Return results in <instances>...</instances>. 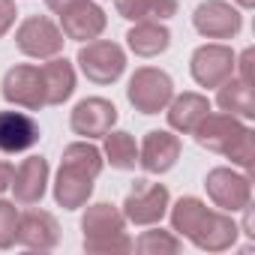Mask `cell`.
I'll list each match as a JSON object with an SVG mask.
<instances>
[{"instance_id": "obj_21", "label": "cell", "mask_w": 255, "mask_h": 255, "mask_svg": "<svg viewBox=\"0 0 255 255\" xmlns=\"http://www.w3.org/2000/svg\"><path fill=\"white\" fill-rule=\"evenodd\" d=\"M126 42L138 57H159L171 45V33L159 21H135V27L126 33Z\"/></svg>"}, {"instance_id": "obj_13", "label": "cell", "mask_w": 255, "mask_h": 255, "mask_svg": "<svg viewBox=\"0 0 255 255\" xmlns=\"http://www.w3.org/2000/svg\"><path fill=\"white\" fill-rule=\"evenodd\" d=\"M117 123V108L114 102L102 99V96H87L81 99L72 114H69V126L72 132L81 135V138H102L105 132H111V126Z\"/></svg>"}, {"instance_id": "obj_23", "label": "cell", "mask_w": 255, "mask_h": 255, "mask_svg": "<svg viewBox=\"0 0 255 255\" xmlns=\"http://www.w3.org/2000/svg\"><path fill=\"white\" fill-rule=\"evenodd\" d=\"M117 15L126 21H165L177 15V0H117Z\"/></svg>"}, {"instance_id": "obj_1", "label": "cell", "mask_w": 255, "mask_h": 255, "mask_svg": "<svg viewBox=\"0 0 255 255\" xmlns=\"http://www.w3.org/2000/svg\"><path fill=\"white\" fill-rule=\"evenodd\" d=\"M171 228L180 237H186L189 243H195L198 249H207V252H225V249H231L234 240H237V234H240V228L231 219V213L213 210L201 198H192V195H183L171 207Z\"/></svg>"}, {"instance_id": "obj_6", "label": "cell", "mask_w": 255, "mask_h": 255, "mask_svg": "<svg viewBox=\"0 0 255 255\" xmlns=\"http://www.w3.org/2000/svg\"><path fill=\"white\" fill-rule=\"evenodd\" d=\"M78 66L93 84H114L126 69V51L111 39H90L78 48Z\"/></svg>"}, {"instance_id": "obj_27", "label": "cell", "mask_w": 255, "mask_h": 255, "mask_svg": "<svg viewBox=\"0 0 255 255\" xmlns=\"http://www.w3.org/2000/svg\"><path fill=\"white\" fill-rule=\"evenodd\" d=\"M15 0H0V36L15 24Z\"/></svg>"}, {"instance_id": "obj_4", "label": "cell", "mask_w": 255, "mask_h": 255, "mask_svg": "<svg viewBox=\"0 0 255 255\" xmlns=\"http://www.w3.org/2000/svg\"><path fill=\"white\" fill-rule=\"evenodd\" d=\"M81 231H84L87 252H99V255L132 252V237L126 234V216L108 201L87 207V213L81 216Z\"/></svg>"}, {"instance_id": "obj_16", "label": "cell", "mask_w": 255, "mask_h": 255, "mask_svg": "<svg viewBox=\"0 0 255 255\" xmlns=\"http://www.w3.org/2000/svg\"><path fill=\"white\" fill-rule=\"evenodd\" d=\"M42 138L39 123L24 111H0V153H24Z\"/></svg>"}, {"instance_id": "obj_7", "label": "cell", "mask_w": 255, "mask_h": 255, "mask_svg": "<svg viewBox=\"0 0 255 255\" xmlns=\"http://www.w3.org/2000/svg\"><path fill=\"white\" fill-rule=\"evenodd\" d=\"M63 30L45 18V15H30L18 24L15 30V45L21 54L33 57V60H48V57H57L63 51Z\"/></svg>"}, {"instance_id": "obj_14", "label": "cell", "mask_w": 255, "mask_h": 255, "mask_svg": "<svg viewBox=\"0 0 255 255\" xmlns=\"http://www.w3.org/2000/svg\"><path fill=\"white\" fill-rule=\"evenodd\" d=\"M60 15V30L66 39H75V42H90V39H99L108 18L102 12V6H96L93 0H75L72 6H66Z\"/></svg>"}, {"instance_id": "obj_5", "label": "cell", "mask_w": 255, "mask_h": 255, "mask_svg": "<svg viewBox=\"0 0 255 255\" xmlns=\"http://www.w3.org/2000/svg\"><path fill=\"white\" fill-rule=\"evenodd\" d=\"M174 96V81L168 72L156 69V66H141L132 72L129 87H126V99L132 102L135 111L141 114H159L165 111V105Z\"/></svg>"}, {"instance_id": "obj_29", "label": "cell", "mask_w": 255, "mask_h": 255, "mask_svg": "<svg viewBox=\"0 0 255 255\" xmlns=\"http://www.w3.org/2000/svg\"><path fill=\"white\" fill-rule=\"evenodd\" d=\"M12 171H15L12 162L0 159V192H6V189H9V183H12Z\"/></svg>"}, {"instance_id": "obj_26", "label": "cell", "mask_w": 255, "mask_h": 255, "mask_svg": "<svg viewBox=\"0 0 255 255\" xmlns=\"http://www.w3.org/2000/svg\"><path fill=\"white\" fill-rule=\"evenodd\" d=\"M18 234V210L12 201H0V249L15 246Z\"/></svg>"}, {"instance_id": "obj_22", "label": "cell", "mask_w": 255, "mask_h": 255, "mask_svg": "<svg viewBox=\"0 0 255 255\" xmlns=\"http://www.w3.org/2000/svg\"><path fill=\"white\" fill-rule=\"evenodd\" d=\"M216 102L225 114H234V117H255V99H252V84L231 75L219 84V93H216Z\"/></svg>"}, {"instance_id": "obj_30", "label": "cell", "mask_w": 255, "mask_h": 255, "mask_svg": "<svg viewBox=\"0 0 255 255\" xmlns=\"http://www.w3.org/2000/svg\"><path fill=\"white\" fill-rule=\"evenodd\" d=\"M75 3V0H45V6L51 9V12H63L66 6H72Z\"/></svg>"}, {"instance_id": "obj_24", "label": "cell", "mask_w": 255, "mask_h": 255, "mask_svg": "<svg viewBox=\"0 0 255 255\" xmlns=\"http://www.w3.org/2000/svg\"><path fill=\"white\" fill-rule=\"evenodd\" d=\"M105 162H111V168L117 171H129L138 165V144L129 132H105Z\"/></svg>"}, {"instance_id": "obj_18", "label": "cell", "mask_w": 255, "mask_h": 255, "mask_svg": "<svg viewBox=\"0 0 255 255\" xmlns=\"http://www.w3.org/2000/svg\"><path fill=\"white\" fill-rule=\"evenodd\" d=\"M18 204H39L48 189V162L42 156H27L15 171L9 183Z\"/></svg>"}, {"instance_id": "obj_3", "label": "cell", "mask_w": 255, "mask_h": 255, "mask_svg": "<svg viewBox=\"0 0 255 255\" xmlns=\"http://www.w3.org/2000/svg\"><path fill=\"white\" fill-rule=\"evenodd\" d=\"M195 141L204 150H213L219 156H228L231 165H240L243 171H252V159H255V141H252V129L234 114H207L198 129L192 132Z\"/></svg>"}, {"instance_id": "obj_19", "label": "cell", "mask_w": 255, "mask_h": 255, "mask_svg": "<svg viewBox=\"0 0 255 255\" xmlns=\"http://www.w3.org/2000/svg\"><path fill=\"white\" fill-rule=\"evenodd\" d=\"M168 108V126L183 135H192L198 129V123L210 114V99L201 96V93H180V96H171V102L165 105Z\"/></svg>"}, {"instance_id": "obj_25", "label": "cell", "mask_w": 255, "mask_h": 255, "mask_svg": "<svg viewBox=\"0 0 255 255\" xmlns=\"http://www.w3.org/2000/svg\"><path fill=\"white\" fill-rule=\"evenodd\" d=\"M180 237L171 234V231H162V228H153V231H144L138 240H132V249H138L141 255H174L180 252Z\"/></svg>"}, {"instance_id": "obj_20", "label": "cell", "mask_w": 255, "mask_h": 255, "mask_svg": "<svg viewBox=\"0 0 255 255\" xmlns=\"http://www.w3.org/2000/svg\"><path fill=\"white\" fill-rule=\"evenodd\" d=\"M42 69V81H45V102L48 105H63L72 93H75V69L66 57H48Z\"/></svg>"}, {"instance_id": "obj_10", "label": "cell", "mask_w": 255, "mask_h": 255, "mask_svg": "<svg viewBox=\"0 0 255 255\" xmlns=\"http://www.w3.org/2000/svg\"><path fill=\"white\" fill-rule=\"evenodd\" d=\"M6 102H12L15 108H27V111H39L45 108V81H42V69L33 63H18L3 75L0 84Z\"/></svg>"}, {"instance_id": "obj_2", "label": "cell", "mask_w": 255, "mask_h": 255, "mask_svg": "<svg viewBox=\"0 0 255 255\" xmlns=\"http://www.w3.org/2000/svg\"><path fill=\"white\" fill-rule=\"evenodd\" d=\"M102 165H105V159H102L99 147H93L87 138L72 141L63 150V159H60V171H57V180H54V201L63 210L84 207L93 195V183H96Z\"/></svg>"}, {"instance_id": "obj_8", "label": "cell", "mask_w": 255, "mask_h": 255, "mask_svg": "<svg viewBox=\"0 0 255 255\" xmlns=\"http://www.w3.org/2000/svg\"><path fill=\"white\" fill-rule=\"evenodd\" d=\"M204 189L210 201L225 213H240L252 201V180L249 174H240L234 168H213L204 177Z\"/></svg>"}, {"instance_id": "obj_9", "label": "cell", "mask_w": 255, "mask_h": 255, "mask_svg": "<svg viewBox=\"0 0 255 255\" xmlns=\"http://www.w3.org/2000/svg\"><path fill=\"white\" fill-rule=\"evenodd\" d=\"M168 204H171V195L162 183L135 180V186L123 201V216L132 225H156L168 213Z\"/></svg>"}, {"instance_id": "obj_12", "label": "cell", "mask_w": 255, "mask_h": 255, "mask_svg": "<svg viewBox=\"0 0 255 255\" xmlns=\"http://www.w3.org/2000/svg\"><path fill=\"white\" fill-rule=\"evenodd\" d=\"M234 63H237V54H234L228 45L210 42V45L195 48L189 69H192V78H195L201 87H219L225 78H231V75L237 72Z\"/></svg>"}, {"instance_id": "obj_11", "label": "cell", "mask_w": 255, "mask_h": 255, "mask_svg": "<svg viewBox=\"0 0 255 255\" xmlns=\"http://www.w3.org/2000/svg\"><path fill=\"white\" fill-rule=\"evenodd\" d=\"M192 24L201 36L207 39H231L243 27V15L237 6L225 3V0H204L192 12Z\"/></svg>"}, {"instance_id": "obj_28", "label": "cell", "mask_w": 255, "mask_h": 255, "mask_svg": "<svg viewBox=\"0 0 255 255\" xmlns=\"http://www.w3.org/2000/svg\"><path fill=\"white\" fill-rule=\"evenodd\" d=\"M252 57H255L252 48H246V51L240 54V63H234V69H240V78L249 81V84H252Z\"/></svg>"}, {"instance_id": "obj_15", "label": "cell", "mask_w": 255, "mask_h": 255, "mask_svg": "<svg viewBox=\"0 0 255 255\" xmlns=\"http://www.w3.org/2000/svg\"><path fill=\"white\" fill-rule=\"evenodd\" d=\"M180 138L168 129H153L144 135L141 147H138V165L147 171V174H165L177 165L180 159Z\"/></svg>"}, {"instance_id": "obj_31", "label": "cell", "mask_w": 255, "mask_h": 255, "mask_svg": "<svg viewBox=\"0 0 255 255\" xmlns=\"http://www.w3.org/2000/svg\"><path fill=\"white\" fill-rule=\"evenodd\" d=\"M237 6H240V9H252V6H255V0H237Z\"/></svg>"}, {"instance_id": "obj_17", "label": "cell", "mask_w": 255, "mask_h": 255, "mask_svg": "<svg viewBox=\"0 0 255 255\" xmlns=\"http://www.w3.org/2000/svg\"><path fill=\"white\" fill-rule=\"evenodd\" d=\"M15 243L27 246V249H54L60 243V225L48 210H27L18 213V234Z\"/></svg>"}]
</instances>
